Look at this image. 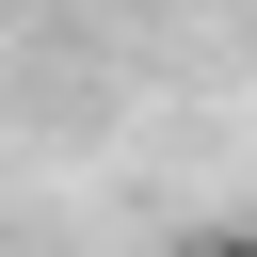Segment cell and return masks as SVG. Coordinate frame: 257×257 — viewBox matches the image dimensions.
Segmentation results:
<instances>
[{"label":"cell","instance_id":"cell-1","mask_svg":"<svg viewBox=\"0 0 257 257\" xmlns=\"http://www.w3.org/2000/svg\"><path fill=\"white\" fill-rule=\"evenodd\" d=\"M193 257H257V225H209V241H193Z\"/></svg>","mask_w":257,"mask_h":257}]
</instances>
